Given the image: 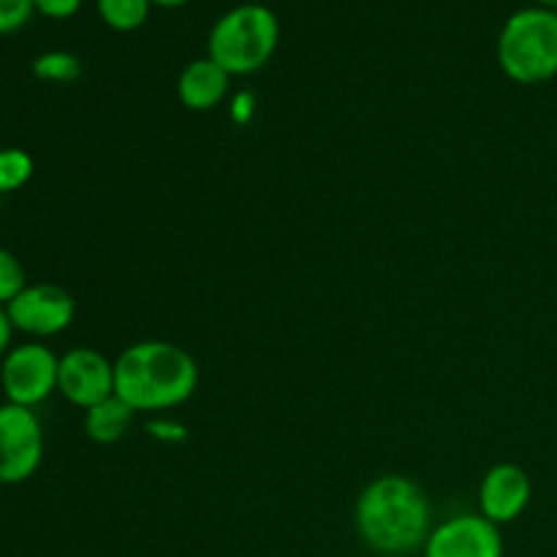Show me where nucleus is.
<instances>
[{"label": "nucleus", "mask_w": 557, "mask_h": 557, "mask_svg": "<svg viewBox=\"0 0 557 557\" xmlns=\"http://www.w3.org/2000/svg\"><path fill=\"white\" fill-rule=\"evenodd\" d=\"M430 500L417 482L406 476H379L359 493L354 522L373 553L408 555L424 547L430 536Z\"/></svg>", "instance_id": "1"}, {"label": "nucleus", "mask_w": 557, "mask_h": 557, "mask_svg": "<svg viewBox=\"0 0 557 557\" xmlns=\"http://www.w3.org/2000/svg\"><path fill=\"white\" fill-rule=\"evenodd\" d=\"M199 364L166 341L134 343L114 359V395L139 411H169L194 397Z\"/></svg>", "instance_id": "2"}, {"label": "nucleus", "mask_w": 557, "mask_h": 557, "mask_svg": "<svg viewBox=\"0 0 557 557\" xmlns=\"http://www.w3.org/2000/svg\"><path fill=\"white\" fill-rule=\"evenodd\" d=\"M281 41V22L270 5L239 3L218 16L207 36V58L232 76L264 69Z\"/></svg>", "instance_id": "3"}, {"label": "nucleus", "mask_w": 557, "mask_h": 557, "mask_svg": "<svg viewBox=\"0 0 557 557\" xmlns=\"http://www.w3.org/2000/svg\"><path fill=\"white\" fill-rule=\"evenodd\" d=\"M498 63L517 85H544L557 76V11L520 9L498 33Z\"/></svg>", "instance_id": "4"}, {"label": "nucleus", "mask_w": 557, "mask_h": 557, "mask_svg": "<svg viewBox=\"0 0 557 557\" xmlns=\"http://www.w3.org/2000/svg\"><path fill=\"white\" fill-rule=\"evenodd\" d=\"M58 368L60 357L41 343L11 346L0 362V389L5 403L22 408L41 406L52 392H58Z\"/></svg>", "instance_id": "5"}, {"label": "nucleus", "mask_w": 557, "mask_h": 557, "mask_svg": "<svg viewBox=\"0 0 557 557\" xmlns=\"http://www.w3.org/2000/svg\"><path fill=\"white\" fill-rule=\"evenodd\" d=\"M44 460V428L33 408L0 406V484H22L36 476Z\"/></svg>", "instance_id": "6"}, {"label": "nucleus", "mask_w": 557, "mask_h": 557, "mask_svg": "<svg viewBox=\"0 0 557 557\" xmlns=\"http://www.w3.org/2000/svg\"><path fill=\"white\" fill-rule=\"evenodd\" d=\"M14 332L30 337H54L71 326L76 315V302L63 286L54 283H27L9 305H5Z\"/></svg>", "instance_id": "7"}, {"label": "nucleus", "mask_w": 557, "mask_h": 557, "mask_svg": "<svg viewBox=\"0 0 557 557\" xmlns=\"http://www.w3.org/2000/svg\"><path fill=\"white\" fill-rule=\"evenodd\" d=\"M58 392L82 411L98 406L114 395V362L96 348H71L60 357Z\"/></svg>", "instance_id": "8"}, {"label": "nucleus", "mask_w": 557, "mask_h": 557, "mask_svg": "<svg viewBox=\"0 0 557 557\" xmlns=\"http://www.w3.org/2000/svg\"><path fill=\"white\" fill-rule=\"evenodd\" d=\"M424 557H504V533L482 515H457L430 531Z\"/></svg>", "instance_id": "9"}, {"label": "nucleus", "mask_w": 557, "mask_h": 557, "mask_svg": "<svg viewBox=\"0 0 557 557\" xmlns=\"http://www.w3.org/2000/svg\"><path fill=\"white\" fill-rule=\"evenodd\" d=\"M533 484L531 476L517 462H498L484 473L479 484V515L495 525H509L520 520L531 506Z\"/></svg>", "instance_id": "10"}, {"label": "nucleus", "mask_w": 557, "mask_h": 557, "mask_svg": "<svg viewBox=\"0 0 557 557\" xmlns=\"http://www.w3.org/2000/svg\"><path fill=\"white\" fill-rule=\"evenodd\" d=\"M232 74L212 58H196L183 69L177 79V96L190 112H210L226 98Z\"/></svg>", "instance_id": "11"}, {"label": "nucleus", "mask_w": 557, "mask_h": 557, "mask_svg": "<svg viewBox=\"0 0 557 557\" xmlns=\"http://www.w3.org/2000/svg\"><path fill=\"white\" fill-rule=\"evenodd\" d=\"M134 408L128 403L120 400L117 395L107 397L98 406L87 408L85 411V433L87 438L96 441V444H117L131 428V419H134Z\"/></svg>", "instance_id": "12"}, {"label": "nucleus", "mask_w": 557, "mask_h": 557, "mask_svg": "<svg viewBox=\"0 0 557 557\" xmlns=\"http://www.w3.org/2000/svg\"><path fill=\"white\" fill-rule=\"evenodd\" d=\"M150 5L152 0H96L98 16L120 33H131L145 25Z\"/></svg>", "instance_id": "13"}, {"label": "nucleus", "mask_w": 557, "mask_h": 557, "mask_svg": "<svg viewBox=\"0 0 557 557\" xmlns=\"http://www.w3.org/2000/svg\"><path fill=\"white\" fill-rule=\"evenodd\" d=\"M33 74L41 82H58V85H65V82H74L76 76L82 74V63L76 54L63 52V49H54V52H44L33 60Z\"/></svg>", "instance_id": "14"}, {"label": "nucleus", "mask_w": 557, "mask_h": 557, "mask_svg": "<svg viewBox=\"0 0 557 557\" xmlns=\"http://www.w3.org/2000/svg\"><path fill=\"white\" fill-rule=\"evenodd\" d=\"M33 177V158L20 147L0 150V196L25 188Z\"/></svg>", "instance_id": "15"}, {"label": "nucleus", "mask_w": 557, "mask_h": 557, "mask_svg": "<svg viewBox=\"0 0 557 557\" xmlns=\"http://www.w3.org/2000/svg\"><path fill=\"white\" fill-rule=\"evenodd\" d=\"M25 286L27 277L22 261L11 250L0 248V308H5Z\"/></svg>", "instance_id": "16"}, {"label": "nucleus", "mask_w": 557, "mask_h": 557, "mask_svg": "<svg viewBox=\"0 0 557 557\" xmlns=\"http://www.w3.org/2000/svg\"><path fill=\"white\" fill-rule=\"evenodd\" d=\"M36 14L33 0H0V36L20 33Z\"/></svg>", "instance_id": "17"}, {"label": "nucleus", "mask_w": 557, "mask_h": 557, "mask_svg": "<svg viewBox=\"0 0 557 557\" xmlns=\"http://www.w3.org/2000/svg\"><path fill=\"white\" fill-rule=\"evenodd\" d=\"M82 3L85 0H33L36 14L49 16V20H69L82 9Z\"/></svg>", "instance_id": "18"}, {"label": "nucleus", "mask_w": 557, "mask_h": 557, "mask_svg": "<svg viewBox=\"0 0 557 557\" xmlns=\"http://www.w3.org/2000/svg\"><path fill=\"white\" fill-rule=\"evenodd\" d=\"M11 337H14V326H11L9 315H5V308H0V362L11 351Z\"/></svg>", "instance_id": "19"}, {"label": "nucleus", "mask_w": 557, "mask_h": 557, "mask_svg": "<svg viewBox=\"0 0 557 557\" xmlns=\"http://www.w3.org/2000/svg\"><path fill=\"white\" fill-rule=\"evenodd\" d=\"M188 0H152V5H163V9H177V5H185Z\"/></svg>", "instance_id": "20"}, {"label": "nucleus", "mask_w": 557, "mask_h": 557, "mask_svg": "<svg viewBox=\"0 0 557 557\" xmlns=\"http://www.w3.org/2000/svg\"><path fill=\"white\" fill-rule=\"evenodd\" d=\"M539 5H544V9H553V11H557V0H536Z\"/></svg>", "instance_id": "21"}]
</instances>
